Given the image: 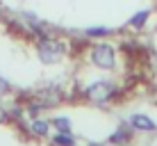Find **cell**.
<instances>
[{
	"mask_svg": "<svg viewBox=\"0 0 157 146\" xmlns=\"http://www.w3.org/2000/svg\"><path fill=\"white\" fill-rule=\"evenodd\" d=\"M7 91H9V85L5 82L2 78H0V96H2V94H7Z\"/></svg>",
	"mask_w": 157,
	"mask_h": 146,
	"instance_id": "10",
	"label": "cell"
},
{
	"mask_svg": "<svg viewBox=\"0 0 157 146\" xmlns=\"http://www.w3.org/2000/svg\"><path fill=\"white\" fill-rule=\"evenodd\" d=\"M132 126L137 128V130H141V132H150V130H155V128H157L153 119H148L144 114H134L132 116Z\"/></svg>",
	"mask_w": 157,
	"mask_h": 146,
	"instance_id": "4",
	"label": "cell"
},
{
	"mask_svg": "<svg viewBox=\"0 0 157 146\" xmlns=\"http://www.w3.org/2000/svg\"><path fill=\"white\" fill-rule=\"evenodd\" d=\"M66 55V44L59 39H43L39 41V59L43 64H57Z\"/></svg>",
	"mask_w": 157,
	"mask_h": 146,
	"instance_id": "1",
	"label": "cell"
},
{
	"mask_svg": "<svg viewBox=\"0 0 157 146\" xmlns=\"http://www.w3.org/2000/svg\"><path fill=\"white\" fill-rule=\"evenodd\" d=\"M52 126H55L59 132H68V130H71V123H68V119H62V116H59V119H52Z\"/></svg>",
	"mask_w": 157,
	"mask_h": 146,
	"instance_id": "8",
	"label": "cell"
},
{
	"mask_svg": "<svg viewBox=\"0 0 157 146\" xmlns=\"http://www.w3.org/2000/svg\"><path fill=\"white\" fill-rule=\"evenodd\" d=\"M89 57L98 69H112L116 64V50L107 44H96L89 50Z\"/></svg>",
	"mask_w": 157,
	"mask_h": 146,
	"instance_id": "2",
	"label": "cell"
},
{
	"mask_svg": "<svg viewBox=\"0 0 157 146\" xmlns=\"http://www.w3.org/2000/svg\"><path fill=\"white\" fill-rule=\"evenodd\" d=\"M48 128H50V123H48V121H41V119H36V121L32 123V132L39 135V137H46V135H48Z\"/></svg>",
	"mask_w": 157,
	"mask_h": 146,
	"instance_id": "5",
	"label": "cell"
},
{
	"mask_svg": "<svg viewBox=\"0 0 157 146\" xmlns=\"http://www.w3.org/2000/svg\"><path fill=\"white\" fill-rule=\"evenodd\" d=\"M5 119H7V112H5V110H2V107H0V123H2V121H5Z\"/></svg>",
	"mask_w": 157,
	"mask_h": 146,
	"instance_id": "11",
	"label": "cell"
},
{
	"mask_svg": "<svg viewBox=\"0 0 157 146\" xmlns=\"http://www.w3.org/2000/svg\"><path fill=\"white\" fill-rule=\"evenodd\" d=\"M52 144H55V146H71V144H73V137H71L68 132H59Z\"/></svg>",
	"mask_w": 157,
	"mask_h": 146,
	"instance_id": "6",
	"label": "cell"
},
{
	"mask_svg": "<svg viewBox=\"0 0 157 146\" xmlns=\"http://www.w3.org/2000/svg\"><path fill=\"white\" fill-rule=\"evenodd\" d=\"M146 18H148V12H139V14H134L132 18H130V25H132V28H141L146 23Z\"/></svg>",
	"mask_w": 157,
	"mask_h": 146,
	"instance_id": "7",
	"label": "cell"
},
{
	"mask_svg": "<svg viewBox=\"0 0 157 146\" xmlns=\"http://www.w3.org/2000/svg\"><path fill=\"white\" fill-rule=\"evenodd\" d=\"M84 96L89 101H94V103H107V101H112L116 96V87L112 82H94V85H89V87L84 89Z\"/></svg>",
	"mask_w": 157,
	"mask_h": 146,
	"instance_id": "3",
	"label": "cell"
},
{
	"mask_svg": "<svg viewBox=\"0 0 157 146\" xmlns=\"http://www.w3.org/2000/svg\"><path fill=\"white\" fill-rule=\"evenodd\" d=\"M107 28H91V30H86V34H91V37H96V34H107Z\"/></svg>",
	"mask_w": 157,
	"mask_h": 146,
	"instance_id": "9",
	"label": "cell"
}]
</instances>
